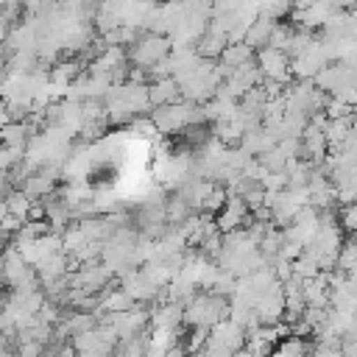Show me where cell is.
<instances>
[{
	"label": "cell",
	"instance_id": "obj_1",
	"mask_svg": "<svg viewBox=\"0 0 357 357\" xmlns=\"http://www.w3.org/2000/svg\"><path fill=\"white\" fill-rule=\"evenodd\" d=\"M167 56H170V39L159 36V33H142L137 39V45L128 47V64H134L137 70H145V73Z\"/></svg>",
	"mask_w": 357,
	"mask_h": 357
},
{
	"label": "cell",
	"instance_id": "obj_4",
	"mask_svg": "<svg viewBox=\"0 0 357 357\" xmlns=\"http://www.w3.org/2000/svg\"><path fill=\"white\" fill-rule=\"evenodd\" d=\"M226 45H229V39H226V36L206 31V33L192 45V50H195V56H198V59H204V61H220V56H223Z\"/></svg>",
	"mask_w": 357,
	"mask_h": 357
},
{
	"label": "cell",
	"instance_id": "obj_3",
	"mask_svg": "<svg viewBox=\"0 0 357 357\" xmlns=\"http://www.w3.org/2000/svg\"><path fill=\"white\" fill-rule=\"evenodd\" d=\"M148 98H151V109L173 106V103H181V86L176 78H162L148 86Z\"/></svg>",
	"mask_w": 357,
	"mask_h": 357
},
{
	"label": "cell",
	"instance_id": "obj_8",
	"mask_svg": "<svg viewBox=\"0 0 357 357\" xmlns=\"http://www.w3.org/2000/svg\"><path fill=\"white\" fill-rule=\"evenodd\" d=\"M192 215H195L192 206H190L181 195H173L170 201H165V220H167L170 226H184Z\"/></svg>",
	"mask_w": 357,
	"mask_h": 357
},
{
	"label": "cell",
	"instance_id": "obj_10",
	"mask_svg": "<svg viewBox=\"0 0 357 357\" xmlns=\"http://www.w3.org/2000/svg\"><path fill=\"white\" fill-rule=\"evenodd\" d=\"M321 273V268H318V259L312 257V254H301L296 262H293V276H298L301 282H310V279H315Z\"/></svg>",
	"mask_w": 357,
	"mask_h": 357
},
{
	"label": "cell",
	"instance_id": "obj_2",
	"mask_svg": "<svg viewBox=\"0 0 357 357\" xmlns=\"http://www.w3.org/2000/svg\"><path fill=\"white\" fill-rule=\"evenodd\" d=\"M257 67L262 73L265 81H279V84H290L293 81V70H290V56L273 47H265L257 53Z\"/></svg>",
	"mask_w": 357,
	"mask_h": 357
},
{
	"label": "cell",
	"instance_id": "obj_11",
	"mask_svg": "<svg viewBox=\"0 0 357 357\" xmlns=\"http://www.w3.org/2000/svg\"><path fill=\"white\" fill-rule=\"evenodd\" d=\"M337 223L351 234V231H357V204H349V206H340V212H337Z\"/></svg>",
	"mask_w": 357,
	"mask_h": 357
},
{
	"label": "cell",
	"instance_id": "obj_5",
	"mask_svg": "<svg viewBox=\"0 0 357 357\" xmlns=\"http://www.w3.org/2000/svg\"><path fill=\"white\" fill-rule=\"evenodd\" d=\"M257 59V53L245 45V42H237V45H226V50H223V56H220V67H226L229 73H234V70H240V67H245V64H251Z\"/></svg>",
	"mask_w": 357,
	"mask_h": 357
},
{
	"label": "cell",
	"instance_id": "obj_9",
	"mask_svg": "<svg viewBox=\"0 0 357 357\" xmlns=\"http://www.w3.org/2000/svg\"><path fill=\"white\" fill-rule=\"evenodd\" d=\"M6 206H8V215L20 218V220H28V209H31V198L22 192V190H11L6 195Z\"/></svg>",
	"mask_w": 357,
	"mask_h": 357
},
{
	"label": "cell",
	"instance_id": "obj_7",
	"mask_svg": "<svg viewBox=\"0 0 357 357\" xmlns=\"http://www.w3.org/2000/svg\"><path fill=\"white\" fill-rule=\"evenodd\" d=\"M33 134V128L28 123H6L0 128V145L8 148H28V137Z\"/></svg>",
	"mask_w": 357,
	"mask_h": 357
},
{
	"label": "cell",
	"instance_id": "obj_12",
	"mask_svg": "<svg viewBox=\"0 0 357 357\" xmlns=\"http://www.w3.org/2000/svg\"><path fill=\"white\" fill-rule=\"evenodd\" d=\"M131 131H134L137 137H156V134H159L151 117H137V120L131 123Z\"/></svg>",
	"mask_w": 357,
	"mask_h": 357
},
{
	"label": "cell",
	"instance_id": "obj_6",
	"mask_svg": "<svg viewBox=\"0 0 357 357\" xmlns=\"http://www.w3.org/2000/svg\"><path fill=\"white\" fill-rule=\"evenodd\" d=\"M273 28H276V22H271V20H265V17H257V22H254V25L248 28V33H245V45H248L254 53L265 50L268 42H271Z\"/></svg>",
	"mask_w": 357,
	"mask_h": 357
},
{
	"label": "cell",
	"instance_id": "obj_13",
	"mask_svg": "<svg viewBox=\"0 0 357 357\" xmlns=\"http://www.w3.org/2000/svg\"><path fill=\"white\" fill-rule=\"evenodd\" d=\"M11 240L6 237V234H0V259H3V254H6V245H8Z\"/></svg>",
	"mask_w": 357,
	"mask_h": 357
}]
</instances>
